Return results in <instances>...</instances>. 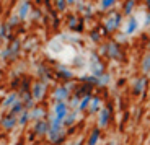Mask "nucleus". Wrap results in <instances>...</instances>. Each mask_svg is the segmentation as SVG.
Returning a JSON list of instances; mask_svg holds the SVG:
<instances>
[{
	"label": "nucleus",
	"instance_id": "f257e3e1",
	"mask_svg": "<svg viewBox=\"0 0 150 145\" xmlns=\"http://www.w3.org/2000/svg\"><path fill=\"white\" fill-rule=\"evenodd\" d=\"M64 117H65V104L60 101L56 106V117H54V122H52V129H59V124Z\"/></svg>",
	"mask_w": 150,
	"mask_h": 145
},
{
	"label": "nucleus",
	"instance_id": "f03ea898",
	"mask_svg": "<svg viewBox=\"0 0 150 145\" xmlns=\"http://www.w3.org/2000/svg\"><path fill=\"white\" fill-rule=\"evenodd\" d=\"M119 20H121V15H112L111 18L108 20V23H106V28H108L109 31L114 30V28L119 25Z\"/></svg>",
	"mask_w": 150,
	"mask_h": 145
},
{
	"label": "nucleus",
	"instance_id": "7ed1b4c3",
	"mask_svg": "<svg viewBox=\"0 0 150 145\" xmlns=\"http://www.w3.org/2000/svg\"><path fill=\"white\" fill-rule=\"evenodd\" d=\"M135 30H137V21H135V20L132 18L131 21H129V26H127V30H126V33L131 34L132 31H135Z\"/></svg>",
	"mask_w": 150,
	"mask_h": 145
},
{
	"label": "nucleus",
	"instance_id": "20e7f679",
	"mask_svg": "<svg viewBox=\"0 0 150 145\" xmlns=\"http://www.w3.org/2000/svg\"><path fill=\"white\" fill-rule=\"evenodd\" d=\"M67 96V88H59L56 90V98L57 100H62V98Z\"/></svg>",
	"mask_w": 150,
	"mask_h": 145
},
{
	"label": "nucleus",
	"instance_id": "39448f33",
	"mask_svg": "<svg viewBox=\"0 0 150 145\" xmlns=\"http://www.w3.org/2000/svg\"><path fill=\"white\" fill-rule=\"evenodd\" d=\"M13 124H15V114L10 116V117H7V119L4 121V126H5V127H8V129H10V127L13 126Z\"/></svg>",
	"mask_w": 150,
	"mask_h": 145
},
{
	"label": "nucleus",
	"instance_id": "423d86ee",
	"mask_svg": "<svg viewBox=\"0 0 150 145\" xmlns=\"http://www.w3.org/2000/svg\"><path fill=\"white\" fill-rule=\"evenodd\" d=\"M106 121H108V111H101V119H100V124H101V126H105L106 124Z\"/></svg>",
	"mask_w": 150,
	"mask_h": 145
},
{
	"label": "nucleus",
	"instance_id": "0eeeda50",
	"mask_svg": "<svg viewBox=\"0 0 150 145\" xmlns=\"http://www.w3.org/2000/svg\"><path fill=\"white\" fill-rule=\"evenodd\" d=\"M41 88H42L41 85H36V86H34V98H39V96H41Z\"/></svg>",
	"mask_w": 150,
	"mask_h": 145
},
{
	"label": "nucleus",
	"instance_id": "6e6552de",
	"mask_svg": "<svg viewBox=\"0 0 150 145\" xmlns=\"http://www.w3.org/2000/svg\"><path fill=\"white\" fill-rule=\"evenodd\" d=\"M46 130H47V127H46L44 122H39V124H38V132H39V134H41V132H46Z\"/></svg>",
	"mask_w": 150,
	"mask_h": 145
},
{
	"label": "nucleus",
	"instance_id": "1a4fd4ad",
	"mask_svg": "<svg viewBox=\"0 0 150 145\" xmlns=\"http://www.w3.org/2000/svg\"><path fill=\"white\" fill-rule=\"evenodd\" d=\"M98 135H100V134H98V130H95V132H93V135H91L90 145H95V144H96V140H98Z\"/></svg>",
	"mask_w": 150,
	"mask_h": 145
},
{
	"label": "nucleus",
	"instance_id": "9d476101",
	"mask_svg": "<svg viewBox=\"0 0 150 145\" xmlns=\"http://www.w3.org/2000/svg\"><path fill=\"white\" fill-rule=\"evenodd\" d=\"M28 11V4H23L21 5V10H20V16H25Z\"/></svg>",
	"mask_w": 150,
	"mask_h": 145
},
{
	"label": "nucleus",
	"instance_id": "9b49d317",
	"mask_svg": "<svg viewBox=\"0 0 150 145\" xmlns=\"http://www.w3.org/2000/svg\"><path fill=\"white\" fill-rule=\"evenodd\" d=\"M108 52L111 54V56H116V54H117V51H116V46H109Z\"/></svg>",
	"mask_w": 150,
	"mask_h": 145
},
{
	"label": "nucleus",
	"instance_id": "f8f14e48",
	"mask_svg": "<svg viewBox=\"0 0 150 145\" xmlns=\"http://www.w3.org/2000/svg\"><path fill=\"white\" fill-rule=\"evenodd\" d=\"M98 106H100V101H98V100H96V98H95V100H93V101H91V109H93V111H95V109H96V108H98Z\"/></svg>",
	"mask_w": 150,
	"mask_h": 145
},
{
	"label": "nucleus",
	"instance_id": "ddd939ff",
	"mask_svg": "<svg viewBox=\"0 0 150 145\" xmlns=\"http://www.w3.org/2000/svg\"><path fill=\"white\" fill-rule=\"evenodd\" d=\"M142 85H144V80H140V82L137 83V88H135V93H140V91H142Z\"/></svg>",
	"mask_w": 150,
	"mask_h": 145
},
{
	"label": "nucleus",
	"instance_id": "4468645a",
	"mask_svg": "<svg viewBox=\"0 0 150 145\" xmlns=\"http://www.w3.org/2000/svg\"><path fill=\"white\" fill-rule=\"evenodd\" d=\"M112 2H114V0H103V7H105V8L111 7V5H112Z\"/></svg>",
	"mask_w": 150,
	"mask_h": 145
},
{
	"label": "nucleus",
	"instance_id": "2eb2a0df",
	"mask_svg": "<svg viewBox=\"0 0 150 145\" xmlns=\"http://www.w3.org/2000/svg\"><path fill=\"white\" fill-rule=\"evenodd\" d=\"M90 103V98H85V100H83V103L80 104V109H85L86 108V104Z\"/></svg>",
	"mask_w": 150,
	"mask_h": 145
},
{
	"label": "nucleus",
	"instance_id": "dca6fc26",
	"mask_svg": "<svg viewBox=\"0 0 150 145\" xmlns=\"http://www.w3.org/2000/svg\"><path fill=\"white\" fill-rule=\"evenodd\" d=\"M132 0H129L127 2V5H126V13H131V10H132Z\"/></svg>",
	"mask_w": 150,
	"mask_h": 145
},
{
	"label": "nucleus",
	"instance_id": "f3484780",
	"mask_svg": "<svg viewBox=\"0 0 150 145\" xmlns=\"http://www.w3.org/2000/svg\"><path fill=\"white\" fill-rule=\"evenodd\" d=\"M20 109H21V104H15V108H13V112L16 114V112H18Z\"/></svg>",
	"mask_w": 150,
	"mask_h": 145
},
{
	"label": "nucleus",
	"instance_id": "a211bd4d",
	"mask_svg": "<svg viewBox=\"0 0 150 145\" xmlns=\"http://www.w3.org/2000/svg\"><path fill=\"white\" fill-rule=\"evenodd\" d=\"M13 98H15V96H13V95H11V96H10V98H8V100H7V101H5V106H8V104H10V103H11V101H13Z\"/></svg>",
	"mask_w": 150,
	"mask_h": 145
},
{
	"label": "nucleus",
	"instance_id": "6ab92c4d",
	"mask_svg": "<svg viewBox=\"0 0 150 145\" xmlns=\"http://www.w3.org/2000/svg\"><path fill=\"white\" fill-rule=\"evenodd\" d=\"M26 117H28V114H26V112H25V114H23V117H21V121H20V122H21V124H25V122H26Z\"/></svg>",
	"mask_w": 150,
	"mask_h": 145
},
{
	"label": "nucleus",
	"instance_id": "aec40b11",
	"mask_svg": "<svg viewBox=\"0 0 150 145\" xmlns=\"http://www.w3.org/2000/svg\"><path fill=\"white\" fill-rule=\"evenodd\" d=\"M150 67V57H149V60L145 62V65H144V69H149Z\"/></svg>",
	"mask_w": 150,
	"mask_h": 145
},
{
	"label": "nucleus",
	"instance_id": "412c9836",
	"mask_svg": "<svg viewBox=\"0 0 150 145\" xmlns=\"http://www.w3.org/2000/svg\"><path fill=\"white\" fill-rule=\"evenodd\" d=\"M67 2H74V0H67Z\"/></svg>",
	"mask_w": 150,
	"mask_h": 145
}]
</instances>
